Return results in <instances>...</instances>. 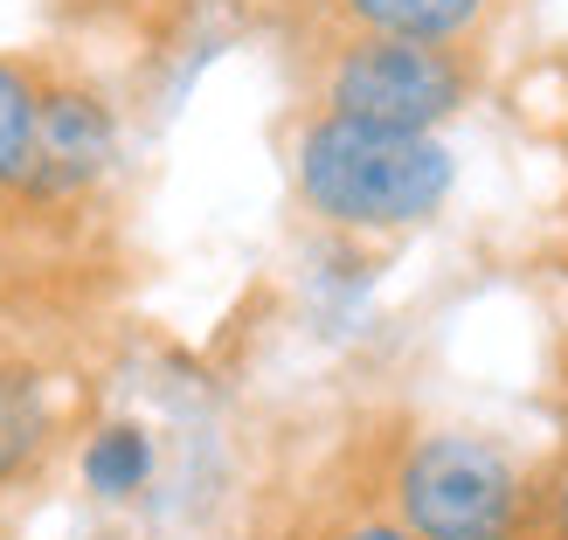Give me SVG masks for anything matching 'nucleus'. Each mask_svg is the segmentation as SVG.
Masks as SVG:
<instances>
[{"label":"nucleus","instance_id":"obj_1","mask_svg":"<svg viewBox=\"0 0 568 540\" xmlns=\"http://www.w3.org/2000/svg\"><path fill=\"white\" fill-rule=\"evenodd\" d=\"M292 181L312 222L347 236H388L430 222L450 202L458 160L437 132H382L333 111H305L292 139Z\"/></svg>","mask_w":568,"mask_h":540},{"label":"nucleus","instance_id":"obj_2","mask_svg":"<svg viewBox=\"0 0 568 540\" xmlns=\"http://www.w3.org/2000/svg\"><path fill=\"white\" fill-rule=\"evenodd\" d=\"M382 506L423 540H541V471L486 430H416Z\"/></svg>","mask_w":568,"mask_h":540},{"label":"nucleus","instance_id":"obj_3","mask_svg":"<svg viewBox=\"0 0 568 540\" xmlns=\"http://www.w3.org/2000/svg\"><path fill=\"white\" fill-rule=\"evenodd\" d=\"M471 42H403V35H339L320 49L312 70V111L382 132H444L478 98Z\"/></svg>","mask_w":568,"mask_h":540},{"label":"nucleus","instance_id":"obj_4","mask_svg":"<svg viewBox=\"0 0 568 540\" xmlns=\"http://www.w3.org/2000/svg\"><path fill=\"white\" fill-rule=\"evenodd\" d=\"M119 166V111L98 83L42 70V111H36V160H28L14 215H70L111 181Z\"/></svg>","mask_w":568,"mask_h":540},{"label":"nucleus","instance_id":"obj_5","mask_svg":"<svg viewBox=\"0 0 568 540\" xmlns=\"http://www.w3.org/2000/svg\"><path fill=\"white\" fill-rule=\"evenodd\" d=\"M347 35H403V42H478L499 0H326Z\"/></svg>","mask_w":568,"mask_h":540},{"label":"nucleus","instance_id":"obj_6","mask_svg":"<svg viewBox=\"0 0 568 540\" xmlns=\"http://www.w3.org/2000/svg\"><path fill=\"white\" fill-rule=\"evenodd\" d=\"M153 471H160V444H153L146 422H132V416L98 422V430L83 437V450H77V478H83V492L104 499V506L139 499V492L153 486Z\"/></svg>","mask_w":568,"mask_h":540},{"label":"nucleus","instance_id":"obj_7","mask_svg":"<svg viewBox=\"0 0 568 540\" xmlns=\"http://www.w3.org/2000/svg\"><path fill=\"white\" fill-rule=\"evenodd\" d=\"M49 430H55V409H49L42 375L0 360V492L49 450Z\"/></svg>","mask_w":568,"mask_h":540},{"label":"nucleus","instance_id":"obj_8","mask_svg":"<svg viewBox=\"0 0 568 540\" xmlns=\"http://www.w3.org/2000/svg\"><path fill=\"white\" fill-rule=\"evenodd\" d=\"M36 111H42V70L21 55H0V215H14L28 160H36Z\"/></svg>","mask_w":568,"mask_h":540},{"label":"nucleus","instance_id":"obj_9","mask_svg":"<svg viewBox=\"0 0 568 540\" xmlns=\"http://www.w3.org/2000/svg\"><path fill=\"white\" fill-rule=\"evenodd\" d=\"M312 540H423V533H409V527L382 506V513H339V520H326Z\"/></svg>","mask_w":568,"mask_h":540},{"label":"nucleus","instance_id":"obj_10","mask_svg":"<svg viewBox=\"0 0 568 540\" xmlns=\"http://www.w3.org/2000/svg\"><path fill=\"white\" fill-rule=\"evenodd\" d=\"M541 540H568V450L541 471Z\"/></svg>","mask_w":568,"mask_h":540},{"label":"nucleus","instance_id":"obj_11","mask_svg":"<svg viewBox=\"0 0 568 540\" xmlns=\"http://www.w3.org/2000/svg\"><path fill=\"white\" fill-rule=\"evenodd\" d=\"M561 271H568V208H561Z\"/></svg>","mask_w":568,"mask_h":540}]
</instances>
